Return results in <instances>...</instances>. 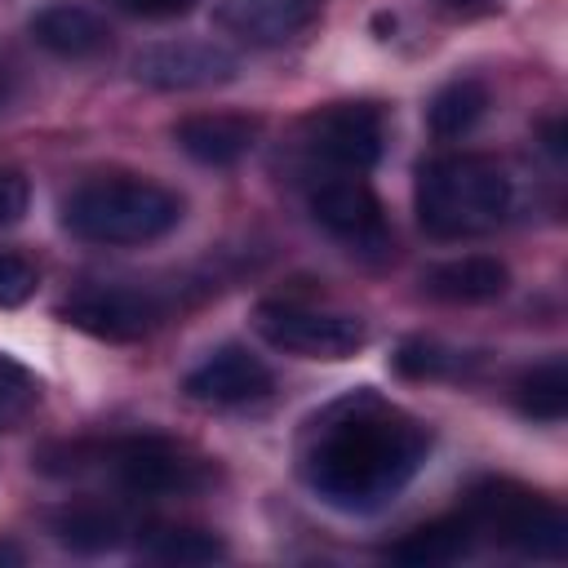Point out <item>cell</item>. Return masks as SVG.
Returning a JSON list of instances; mask_svg holds the SVG:
<instances>
[{
	"label": "cell",
	"mask_w": 568,
	"mask_h": 568,
	"mask_svg": "<svg viewBox=\"0 0 568 568\" xmlns=\"http://www.w3.org/2000/svg\"><path fill=\"white\" fill-rule=\"evenodd\" d=\"M462 515L470 519L475 537H488L497 546H510L519 555H532V559H564L568 550V519L555 501L528 493V488H515L506 479L497 484H479Z\"/></svg>",
	"instance_id": "obj_4"
},
{
	"label": "cell",
	"mask_w": 568,
	"mask_h": 568,
	"mask_svg": "<svg viewBox=\"0 0 568 568\" xmlns=\"http://www.w3.org/2000/svg\"><path fill=\"white\" fill-rule=\"evenodd\" d=\"M253 328L288 355L302 359H351L368 333L355 315L346 311H324L311 302H293V297H271L253 306Z\"/></svg>",
	"instance_id": "obj_5"
},
{
	"label": "cell",
	"mask_w": 568,
	"mask_h": 568,
	"mask_svg": "<svg viewBox=\"0 0 568 568\" xmlns=\"http://www.w3.org/2000/svg\"><path fill=\"white\" fill-rule=\"evenodd\" d=\"M413 204L435 240L484 235L510 209V178L484 155H439L417 169Z\"/></svg>",
	"instance_id": "obj_2"
},
{
	"label": "cell",
	"mask_w": 568,
	"mask_h": 568,
	"mask_svg": "<svg viewBox=\"0 0 568 568\" xmlns=\"http://www.w3.org/2000/svg\"><path fill=\"white\" fill-rule=\"evenodd\" d=\"M36 404H40V386H36V377H31L18 359L0 355V430L18 426Z\"/></svg>",
	"instance_id": "obj_21"
},
{
	"label": "cell",
	"mask_w": 568,
	"mask_h": 568,
	"mask_svg": "<svg viewBox=\"0 0 568 568\" xmlns=\"http://www.w3.org/2000/svg\"><path fill=\"white\" fill-rule=\"evenodd\" d=\"M484 111H488V84L475 75H457L439 84L435 98L426 102V124L439 138H462L484 120Z\"/></svg>",
	"instance_id": "obj_18"
},
{
	"label": "cell",
	"mask_w": 568,
	"mask_h": 568,
	"mask_svg": "<svg viewBox=\"0 0 568 568\" xmlns=\"http://www.w3.org/2000/svg\"><path fill=\"white\" fill-rule=\"evenodd\" d=\"M115 4L138 18H182L195 9V0H115Z\"/></svg>",
	"instance_id": "obj_25"
},
{
	"label": "cell",
	"mask_w": 568,
	"mask_h": 568,
	"mask_svg": "<svg viewBox=\"0 0 568 568\" xmlns=\"http://www.w3.org/2000/svg\"><path fill=\"white\" fill-rule=\"evenodd\" d=\"M27 204H31L27 178H22V173H9V169H0V231H4V226H13V222H22Z\"/></svg>",
	"instance_id": "obj_24"
},
{
	"label": "cell",
	"mask_w": 568,
	"mask_h": 568,
	"mask_svg": "<svg viewBox=\"0 0 568 568\" xmlns=\"http://www.w3.org/2000/svg\"><path fill=\"white\" fill-rule=\"evenodd\" d=\"M426 430L377 399L355 390L328 404L302 439V479L337 510H377L426 462Z\"/></svg>",
	"instance_id": "obj_1"
},
{
	"label": "cell",
	"mask_w": 568,
	"mask_h": 568,
	"mask_svg": "<svg viewBox=\"0 0 568 568\" xmlns=\"http://www.w3.org/2000/svg\"><path fill=\"white\" fill-rule=\"evenodd\" d=\"M36 266L22 262L18 253H0V306H18L36 293Z\"/></svg>",
	"instance_id": "obj_23"
},
{
	"label": "cell",
	"mask_w": 568,
	"mask_h": 568,
	"mask_svg": "<svg viewBox=\"0 0 568 568\" xmlns=\"http://www.w3.org/2000/svg\"><path fill=\"white\" fill-rule=\"evenodd\" d=\"M173 142L213 169H226L235 160H244L257 142V120L248 115H186L173 124Z\"/></svg>",
	"instance_id": "obj_14"
},
{
	"label": "cell",
	"mask_w": 568,
	"mask_h": 568,
	"mask_svg": "<svg viewBox=\"0 0 568 568\" xmlns=\"http://www.w3.org/2000/svg\"><path fill=\"white\" fill-rule=\"evenodd\" d=\"M426 293L439 297V302H453V306H475V302H493L506 293L510 284V271L497 262V257H484V253H470V257H453V262H439L422 275Z\"/></svg>",
	"instance_id": "obj_15"
},
{
	"label": "cell",
	"mask_w": 568,
	"mask_h": 568,
	"mask_svg": "<svg viewBox=\"0 0 568 568\" xmlns=\"http://www.w3.org/2000/svg\"><path fill=\"white\" fill-rule=\"evenodd\" d=\"M138 550L155 564H213L226 555V546L204 532V528H178V524H164V528H146Z\"/></svg>",
	"instance_id": "obj_20"
},
{
	"label": "cell",
	"mask_w": 568,
	"mask_h": 568,
	"mask_svg": "<svg viewBox=\"0 0 568 568\" xmlns=\"http://www.w3.org/2000/svg\"><path fill=\"white\" fill-rule=\"evenodd\" d=\"M58 315L102 342H138L146 333L160 328L164 320V302L151 288H133V284H84L75 288Z\"/></svg>",
	"instance_id": "obj_7"
},
{
	"label": "cell",
	"mask_w": 568,
	"mask_h": 568,
	"mask_svg": "<svg viewBox=\"0 0 568 568\" xmlns=\"http://www.w3.org/2000/svg\"><path fill=\"white\" fill-rule=\"evenodd\" d=\"M13 98V71L9 67H0V111H4V102Z\"/></svg>",
	"instance_id": "obj_26"
},
{
	"label": "cell",
	"mask_w": 568,
	"mask_h": 568,
	"mask_svg": "<svg viewBox=\"0 0 568 568\" xmlns=\"http://www.w3.org/2000/svg\"><path fill=\"white\" fill-rule=\"evenodd\" d=\"M27 31H31V40H36L40 49H49V53H58V58H98V53L111 49L106 22H102L93 9L67 4V0L44 4V9L31 18Z\"/></svg>",
	"instance_id": "obj_13"
},
{
	"label": "cell",
	"mask_w": 568,
	"mask_h": 568,
	"mask_svg": "<svg viewBox=\"0 0 568 568\" xmlns=\"http://www.w3.org/2000/svg\"><path fill=\"white\" fill-rule=\"evenodd\" d=\"M311 217L342 244L351 248H364V253H377L390 244V231H386V217H382V204L377 195L342 173V178H324L311 186Z\"/></svg>",
	"instance_id": "obj_9"
},
{
	"label": "cell",
	"mask_w": 568,
	"mask_h": 568,
	"mask_svg": "<svg viewBox=\"0 0 568 568\" xmlns=\"http://www.w3.org/2000/svg\"><path fill=\"white\" fill-rule=\"evenodd\" d=\"M386 115L373 102H333L306 120V151L342 173H364L382 160Z\"/></svg>",
	"instance_id": "obj_8"
},
{
	"label": "cell",
	"mask_w": 568,
	"mask_h": 568,
	"mask_svg": "<svg viewBox=\"0 0 568 568\" xmlns=\"http://www.w3.org/2000/svg\"><path fill=\"white\" fill-rule=\"evenodd\" d=\"M98 462L138 497H182L195 493L209 470L200 457H191L182 444L164 435H129L98 453Z\"/></svg>",
	"instance_id": "obj_6"
},
{
	"label": "cell",
	"mask_w": 568,
	"mask_h": 568,
	"mask_svg": "<svg viewBox=\"0 0 568 568\" xmlns=\"http://www.w3.org/2000/svg\"><path fill=\"white\" fill-rule=\"evenodd\" d=\"M320 13L324 0H217V27L248 44H288Z\"/></svg>",
	"instance_id": "obj_12"
},
{
	"label": "cell",
	"mask_w": 568,
	"mask_h": 568,
	"mask_svg": "<svg viewBox=\"0 0 568 568\" xmlns=\"http://www.w3.org/2000/svg\"><path fill=\"white\" fill-rule=\"evenodd\" d=\"M515 404L532 422H564V413H568V364H564V355H555L546 364H532L515 382Z\"/></svg>",
	"instance_id": "obj_19"
},
{
	"label": "cell",
	"mask_w": 568,
	"mask_h": 568,
	"mask_svg": "<svg viewBox=\"0 0 568 568\" xmlns=\"http://www.w3.org/2000/svg\"><path fill=\"white\" fill-rule=\"evenodd\" d=\"M49 528H53V541H58V546L80 550V555L115 550V546L124 541V532H129L124 515L111 510L106 501H71V506H62V510L49 519Z\"/></svg>",
	"instance_id": "obj_16"
},
{
	"label": "cell",
	"mask_w": 568,
	"mask_h": 568,
	"mask_svg": "<svg viewBox=\"0 0 568 568\" xmlns=\"http://www.w3.org/2000/svg\"><path fill=\"white\" fill-rule=\"evenodd\" d=\"M271 386H275L271 368H266L257 355H248L244 346H217V351H213L209 359H200V364L186 373V382H182V390H186L195 404H217V408L253 404V399L271 395Z\"/></svg>",
	"instance_id": "obj_11"
},
{
	"label": "cell",
	"mask_w": 568,
	"mask_h": 568,
	"mask_svg": "<svg viewBox=\"0 0 568 568\" xmlns=\"http://www.w3.org/2000/svg\"><path fill=\"white\" fill-rule=\"evenodd\" d=\"M395 368L404 373V377H439V373H448L453 368V355L444 351V346H435V342H426V337H413V342H404L399 351H395Z\"/></svg>",
	"instance_id": "obj_22"
},
{
	"label": "cell",
	"mask_w": 568,
	"mask_h": 568,
	"mask_svg": "<svg viewBox=\"0 0 568 568\" xmlns=\"http://www.w3.org/2000/svg\"><path fill=\"white\" fill-rule=\"evenodd\" d=\"M182 222V200L146 178H93L62 204V226L89 244H146Z\"/></svg>",
	"instance_id": "obj_3"
},
{
	"label": "cell",
	"mask_w": 568,
	"mask_h": 568,
	"mask_svg": "<svg viewBox=\"0 0 568 568\" xmlns=\"http://www.w3.org/2000/svg\"><path fill=\"white\" fill-rule=\"evenodd\" d=\"M475 528L466 515H448V519H435L417 532H408L404 541H395L386 550V559L395 564H408V568H439V564H457L462 555H470L475 546Z\"/></svg>",
	"instance_id": "obj_17"
},
{
	"label": "cell",
	"mask_w": 568,
	"mask_h": 568,
	"mask_svg": "<svg viewBox=\"0 0 568 568\" xmlns=\"http://www.w3.org/2000/svg\"><path fill=\"white\" fill-rule=\"evenodd\" d=\"M444 4H457V9H475V4H493V0H444Z\"/></svg>",
	"instance_id": "obj_27"
},
{
	"label": "cell",
	"mask_w": 568,
	"mask_h": 568,
	"mask_svg": "<svg viewBox=\"0 0 568 568\" xmlns=\"http://www.w3.org/2000/svg\"><path fill=\"white\" fill-rule=\"evenodd\" d=\"M133 75L151 89H209L235 75V58L209 40H164L133 58Z\"/></svg>",
	"instance_id": "obj_10"
}]
</instances>
